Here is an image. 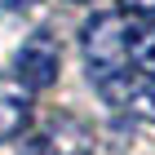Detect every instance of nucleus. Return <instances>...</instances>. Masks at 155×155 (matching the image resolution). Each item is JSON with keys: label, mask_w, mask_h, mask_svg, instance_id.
I'll return each mask as SVG.
<instances>
[{"label": "nucleus", "mask_w": 155, "mask_h": 155, "mask_svg": "<svg viewBox=\"0 0 155 155\" xmlns=\"http://www.w3.org/2000/svg\"><path fill=\"white\" fill-rule=\"evenodd\" d=\"M133 18L124 9H107V13H93L80 31V49H84V62H89V75L102 80L111 71H124L129 67V40H133Z\"/></svg>", "instance_id": "1"}, {"label": "nucleus", "mask_w": 155, "mask_h": 155, "mask_svg": "<svg viewBox=\"0 0 155 155\" xmlns=\"http://www.w3.org/2000/svg\"><path fill=\"white\" fill-rule=\"evenodd\" d=\"M97 89H102L107 107H120V111H133L142 120H155V75H142L133 67H124V71L102 75Z\"/></svg>", "instance_id": "2"}, {"label": "nucleus", "mask_w": 155, "mask_h": 155, "mask_svg": "<svg viewBox=\"0 0 155 155\" xmlns=\"http://www.w3.org/2000/svg\"><path fill=\"white\" fill-rule=\"evenodd\" d=\"M58 67H62V53H58V40L36 31V36L27 40L18 49V62H13V71L27 89H49V84L58 80Z\"/></svg>", "instance_id": "3"}, {"label": "nucleus", "mask_w": 155, "mask_h": 155, "mask_svg": "<svg viewBox=\"0 0 155 155\" xmlns=\"http://www.w3.org/2000/svg\"><path fill=\"white\" fill-rule=\"evenodd\" d=\"M27 120H31L27 97L0 93V142H5V137H13V133H22V129H27Z\"/></svg>", "instance_id": "4"}, {"label": "nucleus", "mask_w": 155, "mask_h": 155, "mask_svg": "<svg viewBox=\"0 0 155 155\" xmlns=\"http://www.w3.org/2000/svg\"><path fill=\"white\" fill-rule=\"evenodd\" d=\"M129 62H133V71H142V75H155V27H137L129 40Z\"/></svg>", "instance_id": "5"}, {"label": "nucleus", "mask_w": 155, "mask_h": 155, "mask_svg": "<svg viewBox=\"0 0 155 155\" xmlns=\"http://www.w3.org/2000/svg\"><path fill=\"white\" fill-rule=\"evenodd\" d=\"M120 9H124V13H142V18H146V13H155V0H120Z\"/></svg>", "instance_id": "6"}]
</instances>
